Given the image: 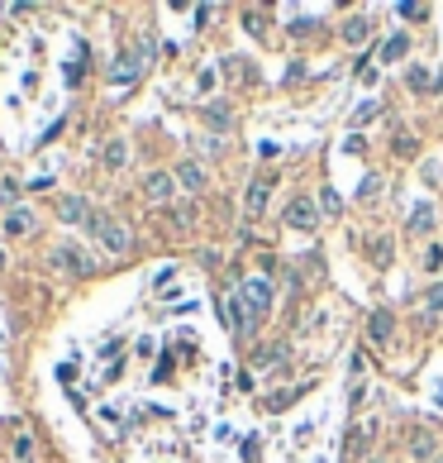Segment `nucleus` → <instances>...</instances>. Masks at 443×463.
I'll list each match as a JSON object with an SVG mask.
<instances>
[{"label": "nucleus", "instance_id": "nucleus-1", "mask_svg": "<svg viewBox=\"0 0 443 463\" xmlns=\"http://www.w3.org/2000/svg\"><path fill=\"white\" fill-rule=\"evenodd\" d=\"M52 268H57V273H72V277H91L96 273V263H91L86 248H77V244H57L52 248Z\"/></svg>", "mask_w": 443, "mask_h": 463}, {"label": "nucleus", "instance_id": "nucleus-2", "mask_svg": "<svg viewBox=\"0 0 443 463\" xmlns=\"http://www.w3.org/2000/svg\"><path fill=\"white\" fill-rule=\"evenodd\" d=\"M243 306H253V315H267V306H272V282L267 277H253V282H243Z\"/></svg>", "mask_w": 443, "mask_h": 463}, {"label": "nucleus", "instance_id": "nucleus-3", "mask_svg": "<svg viewBox=\"0 0 443 463\" xmlns=\"http://www.w3.org/2000/svg\"><path fill=\"white\" fill-rule=\"evenodd\" d=\"M129 244H133L129 225H119V220H105V229H101V248H105V253H129Z\"/></svg>", "mask_w": 443, "mask_h": 463}, {"label": "nucleus", "instance_id": "nucleus-4", "mask_svg": "<svg viewBox=\"0 0 443 463\" xmlns=\"http://www.w3.org/2000/svg\"><path fill=\"white\" fill-rule=\"evenodd\" d=\"M314 201L310 196H296V201H286V225H296V229H314Z\"/></svg>", "mask_w": 443, "mask_h": 463}, {"label": "nucleus", "instance_id": "nucleus-5", "mask_svg": "<svg viewBox=\"0 0 443 463\" xmlns=\"http://www.w3.org/2000/svg\"><path fill=\"white\" fill-rule=\"evenodd\" d=\"M177 182H182V187L191 191V196H196V191H205V187H210L205 163H196V158H191V163H182V167H177Z\"/></svg>", "mask_w": 443, "mask_h": 463}, {"label": "nucleus", "instance_id": "nucleus-6", "mask_svg": "<svg viewBox=\"0 0 443 463\" xmlns=\"http://www.w3.org/2000/svg\"><path fill=\"white\" fill-rule=\"evenodd\" d=\"M172 191H177V177H172V172L143 177V196H148V201H172Z\"/></svg>", "mask_w": 443, "mask_h": 463}, {"label": "nucleus", "instance_id": "nucleus-7", "mask_svg": "<svg viewBox=\"0 0 443 463\" xmlns=\"http://www.w3.org/2000/svg\"><path fill=\"white\" fill-rule=\"evenodd\" d=\"M410 454H415L419 463L434 459V454H439V439H434V430H424V425H419L415 435H410Z\"/></svg>", "mask_w": 443, "mask_h": 463}, {"label": "nucleus", "instance_id": "nucleus-8", "mask_svg": "<svg viewBox=\"0 0 443 463\" xmlns=\"http://www.w3.org/2000/svg\"><path fill=\"white\" fill-rule=\"evenodd\" d=\"M262 211H267V177H258V182L248 187V196H243V215L248 220H258Z\"/></svg>", "mask_w": 443, "mask_h": 463}, {"label": "nucleus", "instance_id": "nucleus-9", "mask_svg": "<svg viewBox=\"0 0 443 463\" xmlns=\"http://www.w3.org/2000/svg\"><path fill=\"white\" fill-rule=\"evenodd\" d=\"M57 215H62V225H81L91 211H86V201H81V196H62V201H57Z\"/></svg>", "mask_w": 443, "mask_h": 463}, {"label": "nucleus", "instance_id": "nucleus-10", "mask_svg": "<svg viewBox=\"0 0 443 463\" xmlns=\"http://www.w3.org/2000/svg\"><path fill=\"white\" fill-rule=\"evenodd\" d=\"M363 38H372V15H353L343 24V43H363Z\"/></svg>", "mask_w": 443, "mask_h": 463}, {"label": "nucleus", "instance_id": "nucleus-11", "mask_svg": "<svg viewBox=\"0 0 443 463\" xmlns=\"http://www.w3.org/2000/svg\"><path fill=\"white\" fill-rule=\"evenodd\" d=\"M367 325H372V339H377V344H391V311H372V320H367Z\"/></svg>", "mask_w": 443, "mask_h": 463}, {"label": "nucleus", "instance_id": "nucleus-12", "mask_svg": "<svg viewBox=\"0 0 443 463\" xmlns=\"http://www.w3.org/2000/svg\"><path fill=\"white\" fill-rule=\"evenodd\" d=\"M124 158H129V143H124V138H110V143H105V167H110V172H119Z\"/></svg>", "mask_w": 443, "mask_h": 463}, {"label": "nucleus", "instance_id": "nucleus-13", "mask_svg": "<svg viewBox=\"0 0 443 463\" xmlns=\"http://www.w3.org/2000/svg\"><path fill=\"white\" fill-rule=\"evenodd\" d=\"M29 229H34V215L29 211H10L5 215V234H29Z\"/></svg>", "mask_w": 443, "mask_h": 463}, {"label": "nucleus", "instance_id": "nucleus-14", "mask_svg": "<svg viewBox=\"0 0 443 463\" xmlns=\"http://www.w3.org/2000/svg\"><path fill=\"white\" fill-rule=\"evenodd\" d=\"M143 72V62H133V57H119L115 67H110V82H129V77H138Z\"/></svg>", "mask_w": 443, "mask_h": 463}, {"label": "nucleus", "instance_id": "nucleus-15", "mask_svg": "<svg viewBox=\"0 0 443 463\" xmlns=\"http://www.w3.org/2000/svg\"><path fill=\"white\" fill-rule=\"evenodd\" d=\"M205 120L219 129V134H229V129H234V115H229L224 106H205Z\"/></svg>", "mask_w": 443, "mask_h": 463}, {"label": "nucleus", "instance_id": "nucleus-16", "mask_svg": "<svg viewBox=\"0 0 443 463\" xmlns=\"http://www.w3.org/2000/svg\"><path fill=\"white\" fill-rule=\"evenodd\" d=\"M405 48H410V38H405V34H391V38H386V48H382V62H395V57H405Z\"/></svg>", "mask_w": 443, "mask_h": 463}, {"label": "nucleus", "instance_id": "nucleus-17", "mask_svg": "<svg viewBox=\"0 0 443 463\" xmlns=\"http://www.w3.org/2000/svg\"><path fill=\"white\" fill-rule=\"evenodd\" d=\"M367 439H372V425H358V430H353V435H348V454H353V459H363V449H367Z\"/></svg>", "mask_w": 443, "mask_h": 463}, {"label": "nucleus", "instance_id": "nucleus-18", "mask_svg": "<svg viewBox=\"0 0 443 463\" xmlns=\"http://www.w3.org/2000/svg\"><path fill=\"white\" fill-rule=\"evenodd\" d=\"M424 311H429V315H443V282H434V287L424 292Z\"/></svg>", "mask_w": 443, "mask_h": 463}, {"label": "nucleus", "instance_id": "nucleus-19", "mask_svg": "<svg viewBox=\"0 0 443 463\" xmlns=\"http://www.w3.org/2000/svg\"><path fill=\"white\" fill-rule=\"evenodd\" d=\"M410 229H415V234L434 229V206H419V211H415V220H410Z\"/></svg>", "mask_w": 443, "mask_h": 463}, {"label": "nucleus", "instance_id": "nucleus-20", "mask_svg": "<svg viewBox=\"0 0 443 463\" xmlns=\"http://www.w3.org/2000/svg\"><path fill=\"white\" fill-rule=\"evenodd\" d=\"M372 263H377V268H391V239H377V244H372Z\"/></svg>", "mask_w": 443, "mask_h": 463}, {"label": "nucleus", "instance_id": "nucleus-21", "mask_svg": "<svg viewBox=\"0 0 443 463\" xmlns=\"http://www.w3.org/2000/svg\"><path fill=\"white\" fill-rule=\"evenodd\" d=\"M229 320H234V329H238V334L248 329V306H243V297H234V306H229Z\"/></svg>", "mask_w": 443, "mask_h": 463}, {"label": "nucleus", "instance_id": "nucleus-22", "mask_svg": "<svg viewBox=\"0 0 443 463\" xmlns=\"http://www.w3.org/2000/svg\"><path fill=\"white\" fill-rule=\"evenodd\" d=\"M410 86H415V91H434V77H429V72H424V67H410Z\"/></svg>", "mask_w": 443, "mask_h": 463}, {"label": "nucleus", "instance_id": "nucleus-23", "mask_svg": "<svg viewBox=\"0 0 443 463\" xmlns=\"http://www.w3.org/2000/svg\"><path fill=\"white\" fill-rule=\"evenodd\" d=\"M358 196H363V201H377V196H382V177H363Z\"/></svg>", "mask_w": 443, "mask_h": 463}, {"label": "nucleus", "instance_id": "nucleus-24", "mask_svg": "<svg viewBox=\"0 0 443 463\" xmlns=\"http://www.w3.org/2000/svg\"><path fill=\"white\" fill-rule=\"evenodd\" d=\"M424 182H429V187H439V182H443V163H439V158L424 163Z\"/></svg>", "mask_w": 443, "mask_h": 463}, {"label": "nucleus", "instance_id": "nucleus-25", "mask_svg": "<svg viewBox=\"0 0 443 463\" xmlns=\"http://www.w3.org/2000/svg\"><path fill=\"white\" fill-rule=\"evenodd\" d=\"M282 358H286V349L272 344V349H262V354H258V363H262V368H272V363H282Z\"/></svg>", "mask_w": 443, "mask_h": 463}, {"label": "nucleus", "instance_id": "nucleus-26", "mask_svg": "<svg viewBox=\"0 0 443 463\" xmlns=\"http://www.w3.org/2000/svg\"><path fill=\"white\" fill-rule=\"evenodd\" d=\"M243 459H248V463H258V459H262V439H258V435L243 439Z\"/></svg>", "mask_w": 443, "mask_h": 463}, {"label": "nucleus", "instance_id": "nucleus-27", "mask_svg": "<svg viewBox=\"0 0 443 463\" xmlns=\"http://www.w3.org/2000/svg\"><path fill=\"white\" fill-rule=\"evenodd\" d=\"M172 220H177L182 229H191V225H196V206H177V211H172Z\"/></svg>", "mask_w": 443, "mask_h": 463}, {"label": "nucleus", "instance_id": "nucleus-28", "mask_svg": "<svg viewBox=\"0 0 443 463\" xmlns=\"http://www.w3.org/2000/svg\"><path fill=\"white\" fill-rule=\"evenodd\" d=\"M29 454H34V439H29V435H15V459L29 463Z\"/></svg>", "mask_w": 443, "mask_h": 463}, {"label": "nucleus", "instance_id": "nucleus-29", "mask_svg": "<svg viewBox=\"0 0 443 463\" xmlns=\"http://www.w3.org/2000/svg\"><path fill=\"white\" fill-rule=\"evenodd\" d=\"M443 263V244H429L424 248V268H429V273H434V268H439Z\"/></svg>", "mask_w": 443, "mask_h": 463}, {"label": "nucleus", "instance_id": "nucleus-30", "mask_svg": "<svg viewBox=\"0 0 443 463\" xmlns=\"http://www.w3.org/2000/svg\"><path fill=\"white\" fill-rule=\"evenodd\" d=\"M372 115H382V106H377V101H367L363 110H353V124H363V120H372Z\"/></svg>", "mask_w": 443, "mask_h": 463}, {"label": "nucleus", "instance_id": "nucleus-31", "mask_svg": "<svg viewBox=\"0 0 443 463\" xmlns=\"http://www.w3.org/2000/svg\"><path fill=\"white\" fill-rule=\"evenodd\" d=\"M15 196H20V182H10V177H5V182H0V201H5V206H10V201H15Z\"/></svg>", "mask_w": 443, "mask_h": 463}, {"label": "nucleus", "instance_id": "nucleus-32", "mask_svg": "<svg viewBox=\"0 0 443 463\" xmlns=\"http://www.w3.org/2000/svg\"><path fill=\"white\" fill-rule=\"evenodd\" d=\"M400 15H405V20H424L429 10H424V5H400Z\"/></svg>", "mask_w": 443, "mask_h": 463}, {"label": "nucleus", "instance_id": "nucleus-33", "mask_svg": "<svg viewBox=\"0 0 443 463\" xmlns=\"http://www.w3.org/2000/svg\"><path fill=\"white\" fill-rule=\"evenodd\" d=\"M429 463H443V454H434V459H429Z\"/></svg>", "mask_w": 443, "mask_h": 463}, {"label": "nucleus", "instance_id": "nucleus-34", "mask_svg": "<svg viewBox=\"0 0 443 463\" xmlns=\"http://www.w3.org/2000/svg\"><path fill=\"white\" fill-rule=\"evenodd\" d=\"M367 463H386V459H367Z\"/></svg>", "mask_w": 443, "mask_h": 463}]
</instances>
